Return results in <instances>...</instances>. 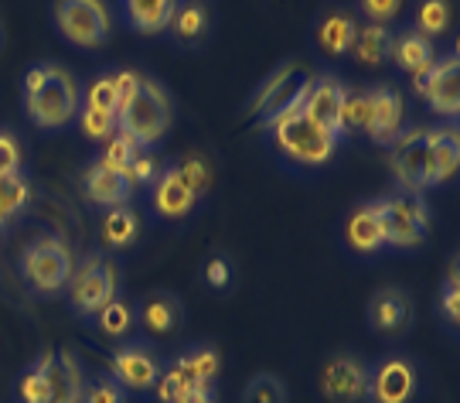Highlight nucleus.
Masks as SVG:
<instances>
[{
	"instance_id": "37",
	"label": "nucleus",
	"mask_w": 460,
	"mask_h": 403,
	"mask_svg": "<svg viewBox=\"0 0 460 403\" xmlns=\"http://www.w3.org/2000/svg\"><path fill=\"white\" fill-rule=\"evenodd\" d=\"M85 106H96V110H110L116 113V68H106V72H96L89 85H85Z\"/></svg>"
},
{
	"instance_id": "8",
	"label": "nucleus",
	"mask_w": 460,
	"mask_h": 403,
	"mask_svg": "<svg viewBox=\"0 0 460 403\" xmlns=\"http://www.w3.org/2000/svg\"><path fill=\"white\" fill-rule=\"evenodd\" d=\"M382 205H385V229H389L385 250H420L429 239V226H433V209H429L427 195L410 192V188H395L389 195H382Z\"/></svg>"
},
{
	"instance_id": "29",
	"label": "nucleus",
	"mask_w": 460,
	"mask_h": 403,
	"mask_svg": "<svg viewBox=\"0 0 460 403\" xmlns=\"http://www.w3.org/2000/svg\"><path fill=\"white\" fill-rule=\"evenodd\" d=\"M348 55L365 68L385 66L389 55H393V28H385V24H358Z\"/></svg>"
},
{
	"instance_id": "17",
	"label": "nucleus",
	"mask_w": 460,
	"mask_h": 403,
	"mask_svg": "<svg viewBox=\"0 0 460 403\" xmlns=\"http://www.w3.org/2000/svg\"><path fill=\"white\" fill-rule=\"evenodd\" d=\"M427 144H429V127H402V134L389 144V168L399 188L410 192H423V168H427Z\"/></svg>"
},
{
	"instance_id": "16",
	"label": "nucleus",
	"mask_w": 460,
	"mask_h": 403,
	"mask_svg": "<svg viewBox=\"0 0 460 403\" xmlns=\"http://www.w3.org/2000/svg\"><path fill=\"white\" fill-rule=\"evenodd\" d=\"M317 387L331 403H362L368 387V363L355 353H334L321 366Z\"/></svg>"
},
{
	"instance_id": "23",
	"label": "nucleus",
	"mask_w": 460,
	"mask_h": 403,
	"mask_svg": "<svg viewBox=\"0 0 460 403\" xmlns=\"http://www.w3.org/2000/svg\"><path fill=\"white\" fill-rule=\"evenodd\" d=\"M83 192L85 199L99 205V209H116V205H130L137 188L130 185V178L123 171H113L106 168L102 161H93L83 171Z\"/></svg>"
},
{
	"instance_id": "27",
	"label": "nucleus",
	"mask_w": 460,
	"mask_h": 403,
	"mask_svg": "<svg viewBox=\"0 0 460 403\" xmlns=\"http://www.w3.org/2000/svg\"><path fill=\"white\" fill-rule=\"evenodd\" d=\"M389 62H393L402 76H420V72H427L433 62H437V41H429L423 38L420 31H406L393 34V55H389Z\"/></svg>"
},
{
	"instance_id": "44",
	"label": "nucleus",
	"mask_w": 460,
	"mask_h": 403,
	"mask_svg": "<svg viewBox=\"0 0 460 403\" xmlns=\"http://www.w3.org/2000/svg\"><path fill=\"white\" fill-rule=\"evenodd\" d=\"M17 171H21V140L14 130L0 127V178L17 175Z\"/></svg>"
},
{
	"instance_id": "2",
	"label": "nucleus",
	"mask_w": 460,
	"mask_h": 403,
	"mask_svg": "<svg viewBox=\"0 0 460 403\" xmlns=\"http://www.w3.org/2000/svg\"><path fill=\"white\" fill-rule=\"evenodd\" d=\"M85 372L75 353L45 349L14 380V403H83Z\"/></svg>"
},
{
	"instance_id": "11",
	"label": "nucleus",
	"mask_w": 460,
	"mask_h": 403,
	"mask_svg": "<svg viewBox=\"0 0 460 403\" xmlns=\"http://www.w3.org/2000/svg\"><path fill=\"white\" fill-rule=\"evenodd\" d=\"M412 93L427 103V110L440 120H457L460 113V55L447 51L412 79Z\"/></svg>"
},
{
	"instance_id": "13",
	"label": "nucleus",
	"mask_w": 460,
	"mask_h": 403,
	"mask_svg": "<svg viewBox=\"0 0 460 403\" xmlns=\"http://www.w3.org/2000/svg\"><path fill=\"white\" fill-rule=\"evenodd\" d=\"M161 370H164V363H161L157 349L150 342L133 338V342H123L119 349H113L106 372L127 393H150V390L157 387V380H161Z\"/></svg>"
},
{
	"instance_id": "32",
	"label": "nucleus",
	"mask_w": 460,
	"mask_h": 403,
	"mask_svg": "<svg viewBox=\"0 0 460 403\" xmlns=\"http://www.w3.org/2000/svg\"><path fill=\"white\" fill-rule=\"evenodd\" d=\"M93 321H96L99 336H106V338H127L133 332V325H137L133 308L123 301V298L110 301L106 308H99L96 315H93Z\"/></svg>"
},
{
	"instance_id": "6",
	"label": "nucleus",
	"mask_w": 460,
	"mask_h": 403,
	"mask_svg": "<svg viewBox=\"0 0 460 403\" xmlns=\"http://www.w3.org/2000/svg\"><path fill=\"white\" fill-rule=\"evenodd\" d=\"M119 298V267L106 253L83 256L66 284V301L79 318H93L99 308Z\"/></svg>"
},
{
	"instance_id": "14",
	"label": "nucleus",
	"mask_w": 460,
	"mask_h": 403,
	"mask_svg": "<svg viewBox=\"0 0 460 403\" xmlns=\"http://www.w3.org/2000/svg\"><path fill=\"white\" fill-rule=\"evenodd\" d=\"M406 127V100L402 93L389 83H378L365 89V130L362 137H368L378 148H389L395 137L402 134Z\"/></svg>"
},
{
	"instance_id": "46",
	"label": "nucleus",
	"mask_w": 460,
	"mask_h": 403,
	"mask_svg": "<svg viewBox=\"0 0 460 403\" xmlns=\"http://www.w3.org/2000/svg\"><path fill=\"white\" fill-rule=\"evenodd\" d=\"M215 400H218V390L215 387H195V390L178 393L174 400H167V403H215Z\"/></svg>"
},
{
	"instance_id": "19",
	"label": "nucleus",
	"mask_w": 460,
	"mask_h": 403,
	"mask_svg": "<svg viewBox=\"0 0 460 403\" xmlns=\"http://www.w3.org/2000/svg\"><path fill=\"white\" fill-rule=\"evenodd\" d=\"M341 103H345V83L334 72H317L300 110L321 130H328V134H334L341 140Z\"/></svg>"
},
{
	"instance_id": "39",
	"label": "nucleus",
	"mask_w": 460,
	"mask_h": 403,
	"mask_svg": "<svg viewBox=\"0 0 460 403\" xmlns=\"http://www.w3.org/2000/svg\"><path fill=\"white\" fill-rule=\"evenodd\" d=\"M365 130V89L345 85V103H341V140L358 137Z\"/></svg>"
},
{
	"instance_id": "41",
	"label": "nucleus",
	"mask_w": 460,
	"mask_h": 403,
	"mask_svg": "<svg viewBox=\"0 0 460 403\" xmlns=\"http://www.w3.org/2000/svg\"><path fill=\"white\" fill-rule=\"evenodd\" d=\"M161 161L154 157L150 151H140L137 154V161H133L130 168H127V178H130V185L140 192V188H150L154 182H157V175H161Z\"/></svg>"
},
{
	"instance_id": "28",
	"label": "nucleus",
	"mask_w": 460,
	"mask_h": 403,
	"mask_svg": "<svg viewBox=\"0 0 460 403\" xmlns=\"http://www.w3.org/2000/svg\"><path fill=\"white\" fill-rule=\"evenodd\" d=\"M181 0H119L123 21L137 34H161L167 31L171 17L178 11Z\"/></svg>"
},
{
	"instance_id": "26",
	"label": "nucleus",
	"mask_w": 460,
	"mask_h": 403,
	"mask_svg": "<svg viewBox=\"0 0 460 403\" xmlns=\"http://www.w3.org/2000/svg\"><path fill=\"white\" fill-rule=\"evenodd\" d=\"M140 239V212L130 205H116V209H102L99 216V246L106 253L130 250Z\"/></svg>"
},
{
	"instance_id": "9",
	"label": "nucleus",
	"mask_w": 460,
	"mask_h": 403,
	"mask_svg": "<svg viewBox=\"0 0 460 403\" xmlns=\"http://www.w3.org/2000/svg\"><path fill=\"white\" fill-rule=\"evenodd\" d=\"M51 24L72 49H102L113 34V14L106 0H55Z\"/></svg>"
},
{
	"instance_id": "15",
	"label": "nucleus",
	"mask_w": 460,
	"mask_h": 403,
	"mask_svg": "<svg viewBox=\"0 0 460 403\" xmlns=\"http://www.w3.org/2000/svg\"><path fill=\"white\" fill-rule=\"evenodd\" d=\"M341 239H345L348 253L355 256H376L385 250L389 243V229H385V205L382 195L368 202H358L341 222Z\"/></svg>"
},
{
	"instance_id": "24",
	"label": "nucleus",
	"mask_w": 460,
	"mask_h": 403,
	"mask_svg": "<svg viewBox=\"0 0 460 403\" xmlns=\"http://www.w3.org/2000/svg\"><path fill=\"white\" fill-rule=\"evenodd\" d=\"M355 31H358V17L348 7H328L314 24V45L324 58H345Z\"/></svg>"
},
{
	"instance_id": "10",
	"label": "nucleus",
	"mask_w": 460,
	"mask_h": 403,
	"mask_svg": "<svg viewBox=\"0 0 460 403\" xmlns=\"http://www.w3.org/2000/svg\"><path fill=\"white\" fill-rule=\"evenodd\" d=\"M218 372H222V353L215 349L212 342H195L161 370V380H157L154 393H157L161 403H167L174 400L178 393H184V390L215 387Z\"/></svg>"
},
{
	"instance_id": "4",
	"label": "nucleus",
	"mask_w": 460,
	"mask_h": 403,
	"mask_svg": "<svg viewBox=\"0 0 460 403\" xmlns=\"http://www.w3.org/2000/svg\"><path fill=\"white\" fill-rule=\"evenodd\" d=\"M75 270V256L68 250V243L58 233H41L21 253V277L31 294L38 298H55L62 294Z\"/></svg>"
},
{
	"instance_id": "40",
	"label": "nucleus",
	"mask_w": 460,
	"mask_h": 403,
	"mask_svg": "<svg viewBox=\"0 0 460 403\" xmlns=\"http://www.w3.org/2000/svg\"><path fill=\"white\" fill-rule=\"evenodd\" d=\"M127 390L116 383L110 372H96L93 380H85L83 403H127Z\"/></svg>"
},
{
	"instance_id": "36",
	"label": "nucleus",
	"mask_w": 460,
	"mask_h": 403,
	"mask_svg": "<svg viewBox=\"0 0 460 403\" xmlns=\"http://www.w3.org/2000/svg\"><path fill=\"white\" fill-rule=\"evenodd\" d=\"M243 403H287V383L273 372H260L243 390Z\"/></svg>"
},
{
	"instance_id": "43",
	"label": "nucleus",
	"mask_w": 460,
	"mask_h": 403,
	"mask_svg": "<svg viewBox=\"0 0 460 403\" xmlns=\"http://www.w3.org/2000/svg\"><path fill=\"white\" fill-rule=\"evenodd\" d=\"M402 11V0H358V14L368 21V24H393Z\"/></svg>"
},
{
	"instance_id": "21",
	"label": "nucleus",
	"mask_w": 460,
	"mask_h": 403,
	"mask_svg": "<svg viewBox=\"0 0 460 403\" xmlns=\"http://www.w3.org/2000/svg\"><path fill=\"white\" fill-rule=\"evenodd\" d=\"M460 168V137L457 127H429L427 168H423V192L447 185Z\"/></svg>"
},
{
	"instance_id": "25",
	"label": "nucleus",
	"mask_w": 460,
	"mask_h": 403,
	"mask_svg": "<svg viewBox=\"0 0 460 403\" xmlns=\"http://www.w3.org/2000/svg\"><path fill=\"white\" fill-rule=\"evenodd\" d=\"M212 31V14H208V4L205 0H181L178 11L167 24V34L178 49L195 51L205 45V38Z\"/></svg>"
},
{
	"instance_id": "31",
	"label": "nucleus",
	"mask_w": 460,
	"mask_h": 403,
	"mask_svg": "<svg viewBox=\"0 0 460 403\" xmlns=\"http://www.w3.org/2000/svg\"><path fill=\"white\" fill-rule=\"evenodd\" d=\"M28 202H31V182L24 171L0 178V233L28 209Z\"/></svg>"
},
{
	"instance_id": "33",
	"label": "nucleus",
	"mask_w": 460,
	"mask_h": 403,
	"mask_svg": "<svg viewBox=\"0 0 460 403\" xmlns=\"http://www.w3.org/2000/svg\"><path fill=\"white\" fill-rule=\"evenodd\" d=\"M75 123H79V134H83L85 140H96V144H106V140L119 130L116 113H110V110H96V106H85V103H79Z\"/></svg>"
},
{
	"instance_id": "35",
	"label": "nucleus",
	"mask_w": 460,
	"mask_h": 403,
	"mask_svg": "<svg viewBox=\"0 0 460 403\" xmlns=\"http://www.w3.org/2000/svg\"><path fill=\"white\" fill-rule=\"evenodd\" d=\"M140 151H144V148H140L137 140H130L127 134H119V130H116V134L106 140V148H102V154H99L96 161H102L106 168L123 171V175H127V168L137 161V154H140Z\"/></svg>"
},
{
	"instance_id": "3",
	"label": "nucleus",
	"mask_w": 460,
	"mask_h": 403,
	"mask_svg": "<svg viewBox=\"0 0 460 403\" xmlns=\"http://www.w3.org/2000/svg\"><path fill=\"white\" fill-rule=\"evenodd\" d=\"M266 134H270L273 148H277V154L287 165L304 168V171L331 165L338 148H341V140L334 134H328V130H321L314 120L304 117V110L287 113V117H279L277 123H270Z\"/></svg>"
},
{
	"instance_id": "1",
	"label": "nucleus",
	"mask_w": 460,
	"mask_h": 403,
	"mask_svg": "<svg viewBox=\"0 0 460 403\" xmlns=\"http://www.w3.org/2000/svg\"><path fill=\"white\" fill-rule=\"evenodd\" d=\"M79 83L75 76L58 62H38L24 72L21 83V106L24 117L31 120L38 130H62L79 113Z\"/></svg>"
},
{
	"instance_id": "38",
	"label": "nucleus",
	"mask_w": 460,
	"mask_h": 403,
	"mask_svg": "<svg viewBox=\"0 0 460 403\" xmlns=\"http://www.w3.org/2000/svg\"><path fill=\"white\" fill-rule=\"evenodd\" d=\"M201 281H205V287L215 291V294H226L232 287V281H235V264H232L226 253H212V256L201 264Z\"/></svg>"
},
{
	"instance_id": "7",
	"label": "nucleus",
	"mask_w": 460,
	"mask_h": 403,
	"mask_svg": "<svg viewBox=\"0 0 460 403\" xmlns=\"http://www.w3.org/2000/svg\"><path fill=\"white\" fill-rule=\"evenodd\" d=\"M314 76L300 62H283L277 72L266 76V83L256 89V96L249 103V113L256 117V127L266 130L270 123H277L287 113H296L304 100H307V89H311Z\"/></svg>"
},
{
	"instance_id": "42",
	"label": "nucleus",
	"mask_w": 460,
	"mask_h": 403,
	"mask_svg": "<svg viewBox=\"0 0 460 403\" xmlns=\"http://www.w3.org/2000/svg\"><path fill=\"white\" fill-rule=\"evenodd\" d=\"M174 168H178V175L184 178V185L195 192L198 199L205 195V188H208V182H212V175H208V168H205V161L201 157H184V161H174Z\"/></svg>"
},
{
	"instance_id": "20",
	"label": "nucleus",
	"mask_w": 460,
	"mask_h": 403,
	"mask_svg": "<svg viewBox=\"0 0 460 403\" xmlns=\"http://www.w3.org/2000/svg\"><path fill=\"white\" fill-rule=\"evenodd\" d=\"M198 195L184 185V178L178 175L174 165H164L157 182L150 185V209L157 219H171V222H181L195 212Z\"/></svg>"
},
{
	"instance_id": "30",
	"label": "nucleus",
	"mask_w": 460,
	"mask_h": 403,
	"mask_svg": "<svg viewBox=\"0 0 460 403\" xmlns=\"http://www.w3.org/2000/svg\"><path fill=\"white\" fill-rule=\"evenodd\" d=\"M454 24V4L450 0H416L412 7V31H420L423 38L437 41L444 38Z\"/></svg>"
},
{
	"instance_id": "45",
	"label": "nucleus",
	"mask_w": 460,
	"mask_h": 403,
	"mask_svg": "<svg viewBox=\"0 0 460 403\" xmlns=\"http://www.w3.org/2000/svg\"><path fill=\"white\" fill-rule=\"evenodd\" d=\"M140 72H133V68H116V113L127 106V103L137 96V89H140Z\"/></svg>"
},
{
	"instance_id": "12",
	"label": "nucleus",
	"mask_w": 460,
	"mask_h": 403,
	"mask_svg": "<svg viewBox=\"0 0 460 403\" xmlns=\"http://www.w3.org/2000/svg\"><path fill=\"white\" fill-rule=\"evenodd\" d=\"M420 393V366L410 355H382L376 366H368L365 403H412Z\"/></svg>"
},
{
	"instance_id": "5",
	"label": "nucleus",
	"mask_w": 460,
	"mask_h": 403,
	"mask_svg": "<svg viewBox=\"0 0 460 403\" xmlns=\"http://www.w3.org/2000/svg\"><path fill=\"white\" fill-rule=\"evenodd\" d=\"M171 96L167 89L157 79H140V89L119 113H116V123H119V134H127L130 140H137L144 151H150L154 144H161L171 130Z\"/></svg>"
},
{
	"instance_id": "47",
	"label": "nucleus",
	"mask_w": 460,
	"mask_h": 403,
	"mask_svg": "<svg viewBox=\"0 0 460 403\" xmlns=\"http://www.w3.org/2000/svg\"><path fill=\"white\" fill-rule=\"evenodd\" d=\"M0 45H4V24H0Z\"/></svg>"
},
{
	"instance_id": "22",
	"label": "nucleus",
	"mask_w": 460,
	"mask_h": 403,
	"mask_svg": "<svg viewBox=\"0 0 460 403\" xmlns=\"http://www.w3.org/2000/svg\"><path fill=\"white\" fill-rule=\"evenodd\" d=\"M133 318H137V325H140L147 336H157V338L174 336L184 321L181 298L171 294V291H150V294H144L140 304L133 308Z\"/></svg>"
},
{
	"instance_id": "18",
	"label": "nucleus",
	"mask_w": 460,
	"mask_h": 403,
	"mask_svg": "<svg viewBox=\"0 0 460 403\" xmlns=\"http://www.w3.org/2000/svg\"><path fill=\"white\" fill-rule=\"evenodd\" d=\"M412 325V298L402 287H378L368 298V328L382 338L406 336Z\"/></svg>"
},
{
	"instance_id": "34",
	"label": "nucleus",
	"mask_w": 460,
	"mask_h": 403,
	"mask_svg": "<svg viewBox=\"0 0 460 403\" xmlns=\"http://www.w3.org/2000/svg\"><path fill=\"white\" fill-rule=\"evenodd\" d=\"M437 315L444 318L450 332H457L460 321V273H457V256H450V270H447L444 284L437 291Z\"/></svg>"
}]
</instances>
